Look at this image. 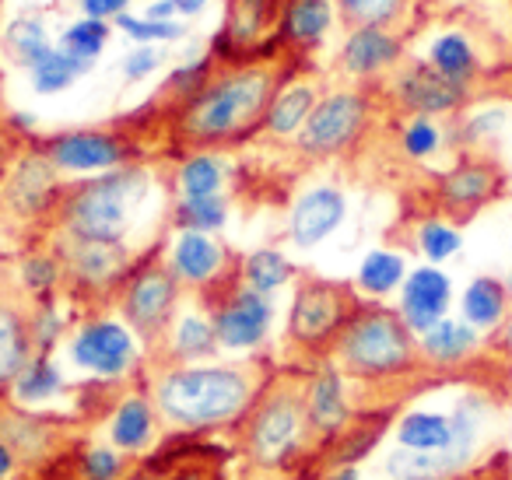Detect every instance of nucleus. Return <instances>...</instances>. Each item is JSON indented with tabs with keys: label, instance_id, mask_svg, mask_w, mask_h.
I'll return each instance as SVG.
<instances>
[{
	"label": "nucleus",
	"instance_id": "obj_1",
	"mask_svg": "<svg viewBox=\"0 0 512 480\" xmlns=\"http://www.w3.org/2000/svg\"><path fill=\"white\" fill-rule=\"evenodd\" d=\"M271 375L260 365L235 361H197V365H162L148 379V393L162 414L165 431L207 435L239 431L256 396Z\"/></svg>",
	"mask_w": 512,
	"mask_h": 480
},
{
	"label": "nucleus",
	"instance_id": "obj_2",
	"mask_svg": "<svg viewBox=\"0 0 512 480\" xmlns=\"http://www.w3.org/2000/svg\"><path fill=\"white\" fill-rule=\"evenodd\" d=\"M239 452L246 466L260 477H288L320 456V445L302 407V375L267 379L246 421L239 424Z\"/></svg>",
	"mask_w": 512,
	"mask_h": 480
},
{
	"label": "nucleus",
	"instance_id": "obj_3",
	"mask_svg": "<svg viewBox=\"0 0 512 480\" xmlns=\"http://www.w3.org/2000/svg\"><path fill=\"white\" fill-rule=\"evenodd\" d=\"M330 358L358 386H390V382L411 379L425 368L418 351V333L404 323V316L386 305L365 302L341 330Z\"/></svg>",
	"mask_w": 512,
	"mask_h": 480
},
{
	"label": "nucleus",
	"instance_id": "obj_4",
	"mask_svg": "<svg viewBox=\"0 0 512 480\" xmlns=\"http://www.w3.org/2000/svg\"><path fill=\"white\" fill-rule=\"evenodd\" d=\"M274 78L267 71H235L204 81L179 109V137L193 148H214L246 137L271 109Z\"/></svg>",
	"mask_w": 512,
	"mask_h": 480
},
{
	"label": "nucleus",
	"instance_id": "obj_5",
	"mask_svg": "<svg viewBox=\"0 0 512 480\" xmlns=\"http://www.w3.org/2000/svg\"><path fill=\"white\" fill-rule=\"evenodd\" d=\"M151 176L137 165H120L113 172L88 179L60 197L57 221L64 239L85 242H127L134 211L148 200Z\"/></svg>",
	"mask_w": 512,
	"mask_h": 480
},
{
	"label": "nucleus",
	"instance_id": "obj_6",
	"mask_svg": "<svg viewBox=\"0 0 512 480\" xmlns=\"http://www.w3.org/2000/svg\"><path fill=\"white\" fill-rule=\"evenodd\" d=\"M453 438L449 445L435 452H411V449H393L383 459V473L390 480H460V473L474 463L477 445L484 435V421H488V400L477 393H467L453 407Z\"/></svg>",
	"mask_w": 512,
	"mask_h": 480
},
{
	"label": "nucleus",
	"instance_id": "obj_7",
	"mask_svg": "<svg viewBox=\"0 0 512 480\" xmlns=\"http://www.w3.org/2000/svg\"><path fill=\"white\" fill-rule=\"evenodd\" d=\"M358 291L341 281L306 277L288 309V344L309 358H330L337 337L358 312Z\"/></svg>",
	"mask_w": 512,
	"mask_h": 480
},
{
	"label": "nucleus",
	"instance_id": "obj_8",
	"mask_svg": "<svg viewBox=\"0 0 512 480\" xmlns=\"http://www.w3.org/2000/svg\"><path fill=\"white\" fill-rule=\"evenodd\" d=\"M505 190H509V172L498 158L484 155V151H463L453 169L435 176L432 200L439 218L453 221V225H467L488 204L502 200Z\"/></svg>",
	"mask_w": 512,
	"mask_h": 480
},
{
	"label": "nucleus",
	"instance_id": "obj_9",
	"mask_svg": "<svg viewBox=\"0 0 512 480\" xmlns=\"http://www.w3.org/2000/svg\"><path fill=\"white\" fill-rule=\"evenodd\" d=\"M144 340L130 330L123 319L113 316H95L85 319L67 340V358L78 372L88 379H99L106 386L127 382L141 365Z\"/></svg>",
	"mask_w": 512,
	"mask_h": 480
},
{
	"label": "nucleus",
	"instance_id": "obj_10",
	"mask_svg": "<svg viewBox=\"0 0 512 480\" xmlns=\"http://www.w3.org/2000/svg\"><path fill=\"white\" fill-rule=\"evenodd\" d=\"M179 291L183 284L176 281L169 267L162 263H141L130 270V277L120 288V312L123 323L144 340V347H155L165 337V330L176 319Z\"/></svg>",
	"mask_w": 512,
	"mask_h": 480
},
{
	"label": "nucleus",
	"instance_id": "obj_11",
	"mask_svg": "<svg viewBox=\"0 0 512 480\" xmlns=\"http://www.w3.org/2000/svg\"><path fill=\"white\" fill-rule=\"evenodd\" d=\"M302 407H306L309 428L320 445V456L358 424L351 379L334 358H320L313 372L302 375Z\"/></svg>",
	"mask_w": 512,
	"mask_h": 480
},
{
	"label": "nucleus",
	"instance_id": "obj_12",
	"mask_svg": "<svg viewBox=\"0 0 512 480\" xmlns=\"http://www.w3.org/2000/svg\"><path fill=\"white\" fill-rule=\"evenodd\" d=\"M369 113L372 106L362 92H334L316 102L309 120L295 134V144L309 158H334L365 134Z\"/></svg>",
	"mask_w": 512,
	"mask_h": 480
},
{
	"label": "nucleus",
	"instance_id": "obj_13",
	"mask_svg": "<svg viewBox=\"0 0 512 480\" xmlns=\"http://www.w3.org/2000/svg\"><path fill=\"white\" fill-rule=\"evenodd\" d=\"M211 323L214 333H218L221 351H232V354L256 351L274 330V302L271 295H260V291L235 281L214 295Z\"/></svg>",
	"mask_w": 512,
	"mask_h": 480
},
{
	"label": "nucleus",
	"instance_id": "obj_14",
	"mask_svg": "<svg viewBox=\"0 0 512 480\" xmlns=\"http://www.w3.org/2000/svg\"><path fill=\"white\" fill-rule=\"evenodd\" d=\"M102 435L123 456H151L158 449V442H162L165 424L148 389H127V393L116 396L106 421H102Z\"/></svg>",
	"mask_w": 512,
	"mask_h": 480
},
{
	"label": "nucleus",
	"instance_id": "obj_15",
	"mask_svg": "<svg viewBox=\"0 0 512 480\" xmlns=\"http://www.w3.org/2000/svg\"><path fill=\"white\" fill-rule=\"evenodd\" d=\"M67 281L81 291H113L123 288V281L134 270L127 246L123 242H85V239H64L60 242Z\"/></svg>",
	"mask_w": 512,
	"mask_h": 480
},
{
	"label": "nucleus",
	"instance_id": "obj_16",
	"mask_svg": "<svg viewBox=\"0 0 512 480\" xmlns=\"http://www.w3.org/2000/svg\"><path fill=\"white\" fill-rule=\"evenodd\" d=\"M393 95H397V106L411 116H453L474 99V92L456 81L442 78L432 64H411L397 74L393 81Z\"/></svg>",
	"mask_w": 512,
	"mask_h": 480
},
{
	"label": "nucleus",
	"instance_id": "obj_17",
	"mask_svg": "<svg viewBox=\"0 0 512 480\" xmlns=\"http://www.w3.org/2000/svg\"><path fill=\"white\" fill-rule=\"evenodd\" d=\"M46 158L53 162L57 172H113L127 165L130 148L116 134H102V130H74V134H60L46 144Z\"/></svg>",
	"mask_w": 512,
	"mask_h": 480
},
{
	"label": "nucleus",
	"instance_id": "obj_18",
	"mask_svg": "<svg viewBox=\"0 0 512 480\" xmlns=\"http://www.w3.org/2000/svg\"><path fill=\"white\" fill-rule=\"evenodd\" d=\"M165 267L176 274L183 288L197 291H221V274L228 267V249L207 232H176L165 256Z\"/></svg>",
	"mask_w": 512,
	"mask_h": 480
},
{
	"label": "nucleus",
	"instance_id": "obj_19",
	"mask_svg": "<svg viewBox=\"0 0 512 480\" xmlns=\"http://www.w3.org/2000/svg\"><path fill=\"white\" fill-rule=\"evenodd\" d=\"M344 214H348V200L337 186H313L295 200L292 214H288V239L299 249L320 246L323 239H330L341 228Z\"/></svg>",
	"mask_w": 512,
	"mask_h": 480
},
{
	"label": "nucleus",
	"instance_id": "obj_20",
	"mask_svg": "<svg viewBox=\"0 0 512 480\" xmlns=\"http://www.w3.org/2000/svg\"><path fill=\"white\" fill-rule=\"evenodd\" d=\"M449 302H453V284H449V277L432 263V267H418L404 277L397 312L421 337V333L432 330L439 319H446Z\"/></svg>",
	"mask_w": 512,
	"mask_h": 480
},
{
	"label": "nucleus",
	"instance_id": "obj_21",
	"mask_svg": "<svg viewBox=\"0 0 512 480\" xmlns=\"http://www.w3.org/2000/svg\"><path fill=\"white\" fill-rule=\"evenodd\" d=\"M0 438L18 452L25 466H36L43 459H50L60 445V428L57 421L36 414L32 407H22V403H4L0 407Z\"/></svg>",
	"mask_w": 512,
	"mask_h": 480
},
{
	"label": "nucleus",
	"instance_id": "obj_22",
	"mask_svg": "<svg viewBox=\"0 0 512 480\" xmlns=\"http://www.w3.org/2000/svg\"><path fill=\"white\" fill-rule=\"evenodd\" d=\"M484 340L481 330L467 323V319H439L432 330H425L418 337V351H421V365L425 372H453L463 368L467 361H474L481 354Z\"/></svg>",
	"mask_w": 512,
	"mask_h": 480
},
{
	"label": "nucleus",
	"instance_id": "obj_23",
	"mask_svg": "<svg viewBox=\"0 0 512 480\" xmlns=\"http://www.w3.org/2000/svg\"><path fill=\"white\" fill-rule=\"evenodd\" d=\"M4 200L15 207L18 214H39L57 200V169L46 158V151L29 155L15 165L8 186H4Z\"/></svg>",
	"mask_w": 512,
	"mask_h": 480
},
{
	"label": "nucleus",
	"instance_id": "obj_24",
	"mask_svg": "<svg viewBox=\"0 0 512 480\" xmlns=\"http://www.w3.org/2000/svg\"><path fill=\"white\" fill-rule=\"evenodd\" d=\"M162 340L165 365H197V361H211L221 351L211 312H183V316L172 319Z\"/></svg>",
	"mask_w": 512,
	"mask_h": 480
},
{
	"label": "nucleus",
	"instance_id": "obj_25",
	"mask_svg": "<svg viewBox=\"0 0 512 480\" xmlns=\"http://www.w3.org/2000/svg\"><path fill=\"white\" fill-rule=\"evenodd\" d=\"M36 354L29 333V316L15 302L0 298V393H11L18 372Z\"/></svg>",
	"mask_w": 512,
	"mask_h": 480
},
{
	"label": "nucleus",
	"instance_id": "obj_26",
	"mask_svg": "<svg viewBox=\"0 0 512 480\" xmlns=\"http://www.w3.org/2000/svg\"><path fill=\"white\" fill-rule=\"evenodd\" d=\"M463 319H467L474 330L495 333L505 323V316L512 312V288L509 281H498V277H474L467 284L460 298Z\"/></svg>",
	"mask_w": 512,
	"mask_h": 480
},
{
	"label": "nucleus",
	"instance_id": "obj_27",
	"mask_svg": "<svg viewBox=\"0 0 512 480\" xmlns=\"http://www.w3.org/2000/svg\"><path fill=\"white\" fill-rule=\"evenodd\" d=\"M400 60V39L386 29H355L351 39L344 43V67H348L355 78H372V74H383L386 67H393Z\"/></svg>",
	"mask_w": 512,
	"mask_h": 480
},
{
	"label": "nucleus",
	"instance_id": "obj_28",
	"mask_svg": "<svg viewBox=\"0 0 512 480\" xmlns=\"http://www.w3.org/2000/svg\"><path fill=\"white\" fill-rule=\"evenodd\" d=\"M428 64H432L442 78L456 81V85L470 88V92H474V85L484 81V64H481V57H477L474 43H470L463 32H446V36L435 39L432 50H428Z\"/></svg>",
	"mask_w": 512,
	"mask_h": 480
},
{
	"label": "nucleus",
	"instance_id": "obj_29",
	"mask_svg": "<svg viewBox=\"0 0 512 480\" xmlns=\"http://www.w3.org/2000/svg\"><path fill=\"white\" fill-rule=\"evenodd\" d=\"M67 389L64 368L53 361V354H32L29 365L18 372L15 386H11V400L22 407H46Z\"/></svg>",
	"mask_w": 512,
	"mask_h": 480
},
{
	"label": "nucleus",
	"instance_id": "obj_30",
	"mask_svg": "<svg viewBox=\"0 0 512 480\" xmlns=\"http://www.w3.org/2000/svg\"><path fill=\"white\" fill-rule=\"evenodd\" d=\"M393 438H397L400 449L435 452L453 438V417L439 414V410H411L393 424Z\"/></svg>",
	"mask_w": 512,
	"mask_h": 480
},
{
	"label": "nucleus",
	"instance_id": "obj_31",
	"mask_svg": "<svg viewBox=\"0 0 512 480\" xmlns=\"http://www.w3.org/2000/svg\"><path fill=\"white\" fill-rule=\"evenodd\" d=\"M295 267L281 249H256L242 260L239 267V281L246 288L260 291V295H278L285 284H292Z\"/></svg>",
	"mask_w": 512,
	"mask_h": 480
},
{
	"label": "nucleus",
	"instance_id": "obj_32",
	"mask_svg": "<svg viewBox=\"0 0 512 480\" xmlns=\"http://www.w3.org/2000/svg\"><path fill=\"white\" fill-rule=\"evenodd\" d=\"M407 277V263L400 253L393 249H372L369 256L362 260L355 277V288L369 298H386L390 291H397Z\"/></svg>",
	"mask_w": 512,
	"mask_h": 480
},
{
	"label": "nucleus",
	"instance_id": "obj_33",
	"mask_svg": "<svg viewBox=\"0 0 512 480\" xmlns=\"http://www.w3.org/2000/svg\"><path fill=\"white\" fill-rule=\"evenodd\" d=\"M225 179L228 169L218 155L211 151H197L190 155L176 172V186H179V197L193 200V197H218L225 190Z\"/></svg>",
	"mask_w": 512,
	"mask_h": 480
},
{
	"label": "nucleus",
	"instance_id": "obj_34",
	"mask_svg": "<svg viewBox=\"0 0 512 480\" xmlns=\"http://www.w3.org/2000/svg\"><path fill=\"white\" fill-rule=\"evenodd\" d=\"M313 106H316V92L309 85H295V88H288V92H281L264 116L267 134H274V137L299 134L302 123H306L309 113H313Z\"/></svg>",
	"mask_w": 512,
	"mask_h": 480
},
{
	"label": "nucleus",
	"instance_id": "obj_35",
	"mask_svg": "<svg viewBox=\"0 0 512 480\" xmlns=\"http://www.w3.org/2000/svg\"><path fill=\"white\" fill-rule=\"evenodd\" d=\"M172 221H176L179 232H221L228 221V200L221 197H179L176 207H172Z\"/></svg>",
	"mask_w": 512,
	"mask_h": 480
},
{
	"label": "nucleus",
	"instance_id": "obj_36",
	"mask_svg": "<svg viewBox=\"0 0 512 480\" xmlns=\"http://www.w3.org/2000/svg\"><path fill=\"white\" fill-rule=\"evenodd\" d=\"M18 274H22V288L29 291V295H36L39 302H46V298L57 295V288L67 281V267H64V256L57 253H32L22 260V267H18Z\"/></svg>",
	"mask_w": 512,
	"mask_h": 480
},
{
	"label": "nucleus",
	"instance_id": "obj_37",
	"mask_svg": "<svg viewBox=\"0 0 512 480\" xmlns=\"http://www.w3.org/2000/svg\"><path fill=\"white\" fill-rule=\"evenodd\" d=\"M330 29V0H292L285 11V36L295 43H316Z\"/></svg>",
	"mask_w": 512,
	"mask_h": 480
},
{
	"label": "nucleus",
	"instance_id": "obj_38",
	"mask_svg": "<svg viewBox=\"0 0 512 480\" xmlns=\"http://www.w3.org/2000/svg\"><path fill=\"white\" fill-rule=\"evenodd\" d=\"M88 60H78L64 50H50L36 67H32V78H36V92L53 95V92H64L78 81V74L88 71Z\"/></svg>",
	"mask_w": 512,
	"mask_h": 480
},
{
	"label": "nucleus",
	"instance_id": "obj_39",
	"mask_svg": "<svg viewBox=\"0 0 512 480\" xmlns=\"http://www.w3.org/2000/svg\"><path fill=\"white\" fill-rule=\"evenodd\" d=\"M78 477L81 480H127L130 456L113 449L109 442H92L78 452Z\"/></svg>",
	"mask_w": 512,
	"mask_h": 480
},
{
	"label": "nucleus",
	"instance_id": "obj_40",
	"mask_svg": "<svg viewBox=\"0 0 512 480\" xmlns=\"http://www.w3.org/2000/svg\"><path fill=\"white\" fill-rule=\"evenodd\" d=\"M414 242H418V249H421V256H425V260L442 263V260H449V256L460 253L463 235H460V228H456L453 221L428 218V221H421V225H418V239H414Z\"/></svg>",
	"mask_w": 512,
	"mask_h": 480
},
{
	"label": "nucleus",
	"instance_id": "obj_41",
	"mask_svg": "<svg viewBox=\"0 0 512 480\" xmlns=\"http://www.w3.org/2000/svg\"><path fill=\"white\" fill-rule=\"evenodd\" d=\"M341 4V15L348 18L355 29H386L390 22H397L404 15L407 0H337Z\"/></svg>",
	"mask_w": 512,
	"mask_h": 480
},
{
	"label": "nucleus",
	"instance_id": "obj_42",
	"mask_svg": "<svg viewBox=\"0 0 512 480\" xmlns=\"http://www.w3.org/2000/svg\"><path fill=\"white\" fill-rule=\"evenodd\" d=\"M106 39H109V25L102 22V18H81V22H74L71 29L64 32L60 50L92 64V60L102 53V46H106Z\"/></svg>",
	"mask_w": 512,
	"mask_h": 480
},
{
	"label": "nucleus",
	"instance_id": "obj_43",
	"mask_svg": "<svg viewBox=\"0 0 512 480\" xmlns=\"http://www.w3.org/2000/svg\"><path fill=\"white\" fill-rule=\"evenodd\" d=\"M400 148L411 162H425L442 148V130L432 116H411L400 130Z\"/></svg>",
	"mask_w": 512,
	"mask_h": 480
},
{
	"label": "nucleus",
	"instance_id": "obj_44",
	"mask_svg": "<svg viewBox=\"0 0 512 480\" xmlns=\"http://www.w3.org/2000/svg\"><path fill=\"white\" fill-rule=\"evenodd\" d=\"M64 330H67V319L64 312L57 309L53 298L36 305V312L29 316V333H32V347L36 354H53V347L64 340Z\"/></svg>",
	"mask_w": 512,
	"mask_h": 480
},
{
	"label": "nucleus",
	"instance_id": "obj_45",
	"mask_svg": "<svg viewBox=\"0 0 512 480\" xmlns=\"http://www.w3.org/2000/svg\"><path fill=\"white\" fill-rule=\"evenodd\" d=\"M8 39H11V50L18 53V60H22L25 67H36L39 60L53 50L50 39H46V29L36 22V18H25V22H18L15 29H11Z\"/></svg>",
	"mask_w": 512,
	"mask_h": 480
},
{
	"label": "nucleus",
	"instance_id": "obj_46",
	"mask_svg": "<svg viewBox=\"0 0 512 480\" xmlns=\"http://www.w3.org/2000/svg\"><path fill=\"white\" fill-rule=\"evenodd\" d=\"M271 0H232V18H228V32L235 43H249L256 32L264 29Z\"/></svg>",
	"mask_w": 512,
	"mask_h": 480
},
{
	"label": "nucleus",
	"instance_id": "obj_47",
	"mask_svg": "<svg viewBox=\"0 0 512 480\" xmlns=\"http://www.w3.org/2000/svg\"><path fill=\"white\" fill-rule=\"evenodd\" d=\"M505 109H484V113H474L470 120H463V127H460V144L467 151H474L477 144H484V141H491V137L498 134V130L505 127Z\"/></svg>",
	"mask_w": 512,
	"mask_h": 480
},
{
	"label": "nucleus",
	"instance_id": "obj_48",
	"mask_svg": "<svg viewBox=\"0 0 512 480\" xmlns=\"http://www.w3.org/2000/svg\"><path fill=\"white\" fill-rule=\"evenodd\" d=\"M120 29L127 32V36H134V39H144V43H158V39H179L183 36V25H176V22H155V18H120Z\"/></svg>",
	"mask_w": 512,
	"mask_h": 480
},
{
	"label": "nucleus",
	"instance_id": "obj_49",
	"mask_svg": "<svg viewBox=\"0 0 512 480\" xmlns=\"http://www.w3.org/2000/svg\"><path fill=\"white\" fill-rule=\"evenodd\" d=\"M127 480H214V477L193 470V466H176V470H155V466H148V470H130Z\"/></svg>",
	"mask_w": 512,
	"mask_h": 480
},
{
	"label": "nucleus",
	"instance_id": "obj_50",
	"mask_svg": "<svg viewBox=\"0 0 512 480\" xmlns=\"http://www.w3.org/2000/svg\"><path fill=\"white\" fill-rule=\"evenodd\" d=\"M155 67H158V53L155 50H137V53H130V57H127L123 74H127L130 81H141V78H148Z\"/></svg>",
	"mask_w": 512,
	"mask_h": 480
},
{
	"label": "nucleus",
	"instance_id": "obj_51",
	"mask_svg": "<svg viewBox=\"0 0 512 480\" xmlns=\"http://www.w3.org/2000/svg\"><path fill=\"white\" fill-rule=\"evenodd\" d=\"M481 88L488 95H495V99L512 102V64L509 67H498V71H491V74H484Z\"/></svg>",
	"mask_w": 512,
	"mask_h": 480
},
{
	"label": "nucleus",
	"instance_id": "obj_52",
	"mask_svg": "<svg viewBox=\"0 0 512 480\" xmlns=\"http://www.w3.org/2000/svg\"><path fill=\"white\" fill-rule=\"evenodd\" d=\"M22 470H25V463L18 459V452L0 438V480H18Z\"/></svg>",
	"mask_w": 512,
	"mask_h": 480
},
{
	"label": "nucleus",
	"instance_id": "obj_53",
	"mask_svg": "<svg viewBox=\"0 0 512 480\" xmlns=\"http://www.w3.org/2000/svg\"><path fill=\"white\" fill-rule=\"evenodd\" d=\"M488 351H495V354H502V358H509V361H512V312L505 316V323L498 326L495 333H491Z\"/></svg>",
	"mask_w": 512,
	"mask_h": 480
},
{
	"label": "nucleus",
	"instance_id": "obj_54",
	"mask_svg": "<svg viewBox=\"0 0 512 480\" xmlns=\"http://www.w3.org/2000/svg\"><path fill=\"white\" fill-rule=\"evenodd\" d=\"M130 0H81V8L88 11V18H113L127 8Z\"/></svg>",
	"mask_w": 512,
	"mask_h": 480
},
{
	"label": "nucleus",
	"instance_id": "obj_55",
	"mask_svg": "<svg viewBox=\"0 0 512 480\" xmlns=\"http://www.w3.org/2000/svg\"><path fill=\"white\" fill-rule=\"evenodd\" d=\"M320 480H362V470H358V463H334L320 473Z\"/></svg>",
	"mask_w": 512,
	"mask_h": 480
},
{
	"label": "nucleus",
	"instance_id": "obj_56",
	"mask_svg": "<svg viewBox=\"0 0 512 480\" xmlns=\"http://www.w3.org/2000/svg\"><path fill=\"white\" fill-rule=\"evenodd\" d=\"M176 4V11H183V15H193V11H200L207 4V0H172Z\"/></svg>",
	"mask_w": 512,
	"mask_h": 480
},
{
	"label": "nucleus",
	"instance_id": "obj_57",
	"mask_svg": "<svg viewBox=\"0 0 512 480\" xmlns=\"http://www.w3.org/2000/svg\"><path fill=\"white\" fill-rule=\"evenodd\" d=\"M4 162H8V148H4V141H0V172H4Z\"/></svg>",
	"mask_w": 512,
	"mask_h": 480
},
{
	"label": "nucleus",
	"instance_id": "obj_58",
	"mask_svg": "<svg viewBox=\"0 0 512 480\" xmlns=\"http://www.w3.org/2000/svg\"><path fill=\"white\" fill-rule=\"evenodd\" d=\"M509 288H512V274H509Z\"/></svg>",
	"mask_w": 512,
	"mask_h": 480
}]
</instances>
